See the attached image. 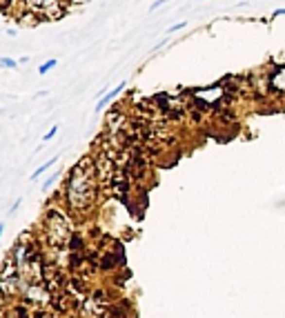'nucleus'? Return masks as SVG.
<instances>
[{
  "label": "nucleus",
  "instance_id": "1",
  "mask_svg": "<svg viewBox=\"0 0 285 318\" xmlns=\"http://www.w3.org/2000/svg\"><path fill=\"white\" fill-rule=\"evenodd\" d=\"M98 176H96L94 160L83 158L65 180V198L69 209L74 212H87L98 198Z\"/></svg>",
  "mask_w": 285,
  "mask_h": 318
},
{
  "label": "nucleus",
  "instance_id": "2",
  "mask_svg": "<svg viewBox=\"0 0 285 318\" xmlns=\"http://www.w3.org/2000/svg\"><path fill=\"white\" fill-rule=\"evenodd\" d=\"M42 236L52 247H60L69 243L71 238V225H69L67 216L58 209H49L45 218H42Z\"/></svg>",
  "mask_w": 285,
  "mask_h": 318
},
{
  "label": "nucleus",
  "instance_id": "3",
  "mask_svg": "<svg viewBox=\"0 0 285 318\" xmlns=\"http://www.w3.org/2000/svg\"><path fill=\"white\" fill-rule=\"evenodd\" d=\"M192 96H194V100L201 105V107H216L227 96V91L223 85H212V87H205V89H194Z\"/></svg>",
  "mask_w": 285,
  "mask_h": 318
},
{
  "label": "nucleus",
  "instance_id": "4",
  "mask_svg": "<svg viewBox=\"0 0 285 318\" xmlns=\"http://www.w3.org/2000/svg\"><path fill=\"white\" fill-rule=\"evenodd\" d=\"M42 285H45V289H49V292H58L60 287H63V276H60V271L56 265L42 267Z\"/></svg>",
  "mask_w": 285,
  "mask_h": 318
},
{
  "label": "nucleus",
  "instance_id": "5",
  "mask_svg": "<svg viewBox=\"0 0 285 318\" xmlns=\"http://www.w3.org/2000/svg\"><path fill=\"white\" fill-rule=\"evenodd\" d=\"M269 80V89L276 94H285V67H276L267 73Z\"/></svg>",
  "mask_w": 285,
  "mask_h": 318
},
{
  "label": "nucleus",
  "instance_id": "6",
  "mask_svg": "<svg viewBox=\"0 0 285 318\" xmlns=\"http://www.w3.org/2000/svg\"><path fill=\"white\" fill-rule=\"evenodd\" d=\"M123 89H125V83H118V85H116V87H114V89H109V91H107V94H105V96H103V98H101V100H98V105H96V111H101V109H105L107 105H109V100H114V98H116V96H118V94H121Z\"/></svg>",
  "mask_w": 285,
  "mask_h": 318
},
{
  "label": "nucleus",
  "instance_id": "7",
  "mask_svg": "<svg viewBox=\"0 0 285 318\" xmlns=\"http://www.w3.org/2000/svg\"><path fill=\"white\" fill-rule=\"evenodd\" d=\"M56 162H58V158H52V160H47V162H45V165H42V167H38L36 172L32 174V180H38V176H40V174H45L49 167H52V165H56Z\"/></svg>",
  "mask_w": 285,
  "mask_h": 318
},
{
  "label": "nucleus",
  "instance_id": "8",
  "mask_svg": "<svg viewBox=\"0 0 285 318\" xmlns=\"http://www.w3.org/2000/svg\"><path fill=\"white\" fill-rule=\"evenodd\" d=\"M16 60H11V58H0V69H16Z\"/></svg>",
  "mask_w": 285,
  "mask_h": 318
},
{
  "label": "nucleus",
  "instance_id": "9",
  "mask_svg": "<svg viewBox=\"0 0 285 318\" xmlns=\"http://www.w3.org/2000/svg\"><path fill=\"white\" fill-rule=\"evenodd\" d=\"M53 67H56V60H47V63H42V65H40L38 73H47V71H52Z\"/></svg>",
  "mask_w": 285,
  "mask_h": 318
},
{
  "label": "nucleus",
  "instance_id": "10",
  "mask_svg": "<svg viewBox=\"0 0 285 318\" xmlns=\"http://www.w3.org/2000/svg\"><path fill=\"white\" fill-rule=\"evenodd\" d=\"M56 180H58V174H52V176L47 178V183H45V192H49V189L53 187V183H56Z\"/></svg>",
  "mask_w": 285,
  "mask_h": 318
},
{
  "label": "nucleus",
  "instance_id": "11",
  "mask_svg": "<svg viewBox=\"0 0 285 318\" xmlns=\"http://www.w3.org/2000/svg\"><path fill=\"white\" fill-rule=\"evenodd\" d=\"M56 134H58V125H53L52 129H49L47 134H45V141H52V138H53V136H56Z\"/></svg>",
  "mask_w": 285,
  "mask_h": 318
},
{
  "label": "nucleus",
  "instance_id": "12",
  "mask_svg": "<svg viewBox=\"0 0 285 318\" xmlns=\"http://www.w3.org/2000/svg\"><path fill=\"white\" fill-rule=\"evenodd\" d=\"M163 2H167V0H156V2H154V5H152V11H156L160 5H163Z\"/></svg>",
  "mask_w": 285,
  "mask_h": 318
},
{
  "label": "nucleus",
  "instance_id": "13",
  "mask_svg": "<svg viewBox=\"0 0 285 318\" xmlns=\"http://www.w3.org/2000/svg\"><path fill=\"white\" fill-rule=\"evenodd\" d=\"M183 27H185V22H178V25H174L169 32H178V29H183Z\"/></svg>",
  "mask_w": 285,
  "mask_h": 318
},
{
  "label": "nucleus",
  "instance_id": "14",
  "mask_svg": "<svg viewBox=\"0 0 285 318\" xmlns=\"http://www.w3.org/2000/svg\"><path fill=\"white\" fill-rule=\"evenodd\" d=\"M279 16H285V9H283V7H281V9H276V11H274V18H279Z\"/></svg>",
  "mask_w": 285,
  "mask_h": 318
},
{
  "label": "nucleus",
  "instance_id": "15",
  "mask_svg": "<svg viewBox=\"0 0 285 318\" xmlns=\"http://www.w3.org/2000/svg\"><path fill=\"white\" fill-rule=\"evenodd\" d=\"M2 231H5V225L0 223V238H2Z\"/></svg>",
  "mask_w": 285,
  "mask_h": 318
}]
</instances>
